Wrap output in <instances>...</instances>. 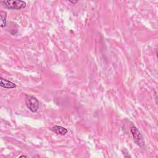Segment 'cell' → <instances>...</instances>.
Instances as JSON below:
<instances>
[{
    "instance_id": "6",
    "label": "cell",
    "mask_w": 158,
    "mask_h": 158,
    "mask_svg": "<svg viewBox=\"0 0 158 158\" xmlns=\"http://www.w3.org/2000/svg\"><path fill=\"white\" fill-rule=\"evenodd\" d=\"M1 18V27H4L6 25V12L4 11H1L0 12Z\"/></svg>"
},
{
    "instance_id": "2",
    "label": "cell",
    "mask_w": 158,
    "mask_h": 158,
    "mask_svg": "<svg viewBox=\"0 0 158 158\" xmlns=\"http://www.w3.org/2000/svg\"><path fill=\"white\" fill-rule=\"evenodd\" d=\"M26 105L30 111L35 113L39 109L40 103L38 100L34 96L30 95L26 96Z\"/></svg>"
},
{
    "instance_id": "4",
    "label": "cell",
    "mask_w": 158,
    "mask_h": 158,
    "mask_svg": "<svg viewBox=\"0 0 158 158\" xmlns=\"http://www.w3.org/2000/svg\"><path fill=\"white\" fill-rule=\"evenodd\" d=\"M0 85L1 87L7 88V89H11V88H14L16 87V85L12 81L3 78L1 77V81H0Z\"/></svg>"
},
{
    "instance_id": "3",
    "label": "cell",
    "mask_w": 158,
    "mask_h": 158,
    "mask_svg": "<svg viewBox=\"0 0 158 158\" xmlns=\"http://www.w3.org/2000/svg\"><path fill=\"white\" fill-rule=\"evenodd\" d=\"M131 133L133 135L134 141L136 144L139 146L140 147H143L144 145V142L143 139V137L140 133V131L137 129V128L135 126H132L130 129Z\"/></svg>"
},
{
    "instance_id": "1",
    "label": "cell",
    "mask_w": 158,
    "mask_h": 158,
    "mask_svg": "<svg viewBox=\"0 0 158 158\" xmlns=\"http://www.w3.org/2000/svg\"><path fill=\"white\" fill-rule=\"evenodd\" d=\"M1 3L5 8L9 9L20 10L26 7V2L21 0H9V1H1Z\"/></svg>"
},
{
    "instance_id": "8",
    "label": "cell",
    "mask_w": 158,
    "mask_h": 158,
    "mask_svg": "<svg viewBox=\"0 0 158 158\" xmlns=\"http://www.w3.org/2000/svg\"><path fill=\"white\" fill-rule=\"evenodd\" d=\"M26 157V156H20V157Z\"/></svg>"
},
{
    "instance_id": "7",
    "label": "cell",
    "mask_w": 158,
    "mask_h": 158,
    "mask_svg": "<svg viewBox=\"0 0 158 158\" xmlns=\"http://www.w3.org/2000/svg\"><path fill=\"white\" fill-rule=\"evenodd\" d=\"M69 2H72V3H73V4H75V3H77L78 1H69Z\"/></svg>"
},
{
    "instance_id": "5",
    "label": "cell",
    "mask_w": 158,
    "mask_h": 158,
    "mask_svg": "<svg viewBox=\"0 0 158 158\" xmlns=\"http://www.w3.org/2000/svg\"><path fill=\"white\" fill-rule=\"evenodd\" d=\"M49 129L54 133H56L57 135H66V133L68 131L67 129H66L65 128L61 127V126H57V125L54 126V127L50 128Z\"/></svg>"
}]
</instances>
